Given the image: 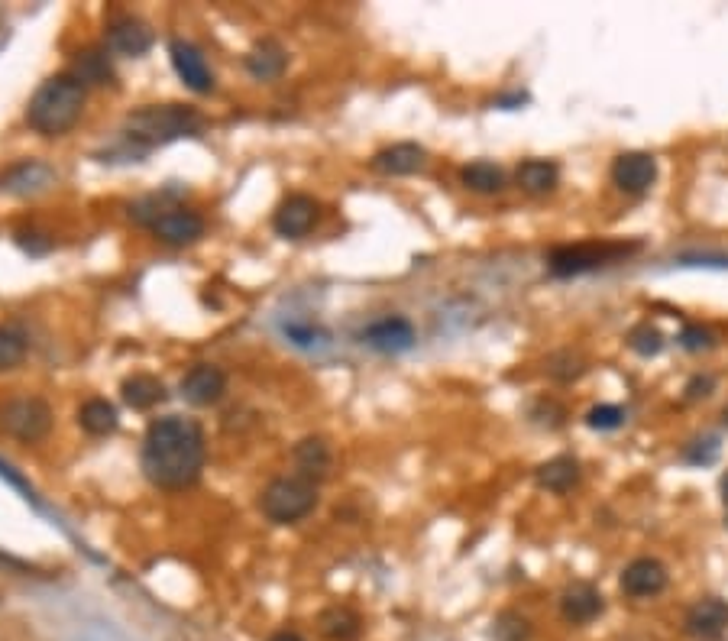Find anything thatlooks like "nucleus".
I'll return each mask as SVG.
<instances>
[{
  "label": "nucleus",
  "mask_w": 728,
  "mask_h": 641,
  "mask_svg": "<svg viewBox=\"0 0 728 641\" xmlns=\"http://www.w3.org/2000/svg\"><path fill=\"white\" fill-rule=\"evenodd\" d=\"M143 473L159 489H185L204 470V431L191 418H159L143 438Z\"/></svg>",
  "instance_id": "f257e3e1"
},
{
  "label": "nucleus",
  "mask_w": 728,
  "mask_h": 641,
  "mask_svg": "<svg viewBox=\"0 0 728 641\" xmlns=\"http://www.w3.org/2000/svg\"><path fill=\"white\" fill-rule=\"evenodd\" d=\"M85 98L88 91L72 72L49 78L26 107V124L39 136H65L85 114Z\"/></svg>",
  "instance_id": "f03ea898"
},
{
  "label": "nucleus",
  "mask_w": 728,
  "mask_h": 641,
  "mask_svg": "<svg viewBox=\"0 0 728 641\" xmlns=\"http://www.w3.org/2000/svg\"><path fill=\"white\" fill-rule=\"evenodd\" d=\"M204 127V117L195 107H182V104H149L133 111L123 124V136L130 143L153 149L162 143L182 140V136H198Z\"/></svg>",
  "instance_id": "7ed1b4c3"
},
{
  "label": "nucleus",
  "mask_w": 728,
  "mask_h": 641,
  "mask_svg": "<svg viewBox=\"0 0 728 641\" xmlns=\"http://www.w3.org/2000/svg\"><path fill=\"white\" fill-rule=\"evenodd\" d=\"M314 506H318V486L301 476H279L259 496V509L276 525H295L311 515Z\"/></svg>",
  "instance_id": "20e7f679"
},
{
  "label": "nucleus",
  "mask_w": 728,
  "mask_h": 641,
  "mask_svg": "<svg viewBox=\"0 0 728 641\" xmlns=\"http://www.w3.org/2000/svg\"><path fill=\"white\" fill-rule=\"evenodd\" d=\"M0 431L23 444L43 441L52 431V408L36 395H17L0 405Z\"/></svg>",
  "instance_id": "39448f33"
},
{
  "label": "nucleus",
  "mask_w": 728,
  "mask_h": 641,
  "mask_svg": "<svg viewBox=\"0 0 728 641\" xmlns=\"http://www.w3.org/2000/svg\"><path fill=\"white\" fill-rule=\"evenodd\" d=\"M146 227L166 247H191L204 237V217L188 208H156Z\"/></svg>",
  "instance_id": "423d86ee"
},
{
  "label": "nucleus",
  "mask_w": 728,
  "mask_h": 641,
  "mask_svg": "<svg viewBox=\"0 0 728 641\" xmlns=\"http://www.w3.org/2000/svg\"><path fill=\"white\" fill-rule=\"evenodd\" d=\"M318 221H321V204L311 195H288L276 208V214H272V227L285 240L308 237L318 227Z\"/></svg>",
  "instance_id": "0eeeda50"
},
{
  "label": "nucleus",
  "mask_w": 728,
  "mask_h": 641,
  "mask_svg": "<svg viewBox=\"0 0 728 641\" xmlns=\"http://www.w3.org/2000/svg\"><path fill=\"white\" fill-rule=\"evenodd\" d=\"M169 59H172L175 75L182 78L185 88H191L195 94H211L214 91V72H211L208 59H204V52L195 43L175 39V43L169 46Z\"/></svg>",
  "instance_id": "6e6552de"
},
{
  "label": "nucleus",
  "mask_w": 728,
  "mask_h": 641,
  "mask_svg": "<svg viewBox=\"0 0 728 641\" xmlns=\"http://www.w3.org/2000/svg\"><path fill=\"white\" fill-rule=\"evenodd\" d=\"M224 392H227V373L221 370V366H214V363H198V366H191V370L182 376L185 402L198 405V408L217 405L224 399Z\"/></svg>",
  "instance_id": "1a4fd4ad"
},
{
  "label": "nucleus",
  "mask_w": 728,
  "mask_h": 641,
  "mask_svg": "<svg viewBox=\"0 0 728 641\" xmlns=\"http://www.w3.org/2000/svg\"><path fill=\"white\" fill-rule=\"evenodd\" d=\"M628 253V247H593V243H580V247H560L551 253V272L554 276H580L602 266L606 259Z\"/></svg>",
  "instance_id": "9d476101"
},
{
  "label": "nucleus",
  "mask_w": 728,
  "mask_h": 641,
  "mask_svg": "<svg viewBox=\"0 0 728 641\" xmlns=\"http://www.w3.org/2000/svg\"><path fill=\"white\" fill-rule=\"evenodd\" d=\"M153 43H156L153 30L136 17H117L111 26H107V49L117 52V56L140 59L153 49Z\"/></svg>",
  "instance_id": "9b49d317"
},
{
  "label": "nucleus",
  "mask_w": 728,
  "mask_h": 641,
  "mask_svg": "<svg viewBox=\"0 0 728 641\" xmlns=\"http://www.w3.org/2000/svg\"><path fill=\"white\" fill-rule=\"evenodd\" d=\"M667 586V567L654 557H638L622 570V590L635 599L657 596Z\"/></svg>",
  "instance_id": "f8f14e48"
},
{
  "label": "nucleus",
  "mask_w": 728,
  "mask_h": 641,
  "mask_svg": "<svg viewBox=\"0 0 728 641\" xmlns=\"http://www.w3.org/2000/svg\"><path fill=\"white\" fill-rule=\"evenodd\" d=\"M654 175H657V166L648 153H625V156H618L615 166H612L615 185L628 195L648 192V188L654 185Z\"/></svg>",
  "instance_id": "ddd939ff"
},
{
  "label": "nucleus",
  "mask_w": 728,
  "mask_h": 641,
  "mask_svg": "<svg viewBox=\"0 0 728 641\" xmlns=\"http://www.w3.org/2000/svg\"><path fill=\"white\" fill-rule=\"evenodd\" d=\"M428 166V153L418 143H395L373 156V169L379 175H415Z\"/></svg>",
  "instance_id": "4468645a"
},
{
  "label": "nucleus",
  "mask_w": 728,
  "mask_h": 641,
  "mask_svg": "<svg viewBox=\"0 0 728 641\" xmlns=\"http://www.w3.org/2000/svg\"><path fill=\"white\" fill-rule=\"evenodd\" d=\"M363 340L379 353H402L415 344V327H411L405 318H382L366 327Z\"/></svg>",
  "instance_id": "2eb2a0df"
},
{
  "label": "nucleus",
  "mask_w": 728,
  "mask_h": 641,
  "mask_svg": "<svg viewBox=\"0 0 728 641\" xmlns=\"http://www.w3.org/2000/svg\"><path fill=\"white\" fill-rule=\"evenodd\" d=\"M728 629V603L722 599H699V603L686 612V632L693 638H719Z\"/></svg>",
  "instance_id": "dca6fc26"
},
{
  "label": "nucleus",
  "mask_w": 728,
  "mask_h": 641,
  "mask_svg": "<svg viewBox=\"0 0 728 641\" xmlns=\"http://www.w3.org/2000/svg\"><path fill=\"white\" fill-rule=\"evenodd\" d=\"M560 612H563V619L573 625L593 622L602 612V593L589 583H573L570 590L560 596Z\"/></svg>",
  "instance_id": "f3484780"
},
{
  "label": "nucleus",
  "mask_w": 728,
  "mask_h": 641,
  "mask_svg": "<svg viewBox=\"0 0 728 641\" xmlns=\"http://www.w3.org/2000/svg\"><path fill=\"white\" fill-rule=\"evenodd\" d=\"M295 476L308 483H318L324 480L327 473H331V447H327L324 438H305L298 447H295Z\"/></svg>",
  "instance_id": "a211bd4d"
},
{
  "label": "nucleus",
  "mask_w": 728,
  "mask_h": 641,
  "mask_svg": "<svg viewBox=\"0 0 728 641\" xmlns=\"http://www.w3.org/2000/svg\"><path fill=\"white\" fill-rule=\"evenodd\" d=\"M120 395L130 408H136V412H149V408H156L162 399H166V386H162V379L153 373H133L123 379Z\"/></svg>",
  "instance_id": "6ab92c4d"
},
{
  "label": "nucleus",
  "mask_w": 728,
  "mask_h": 641,
  "mask_svg": "<svg viewBox=\"0 0 728 641\" xmlns=\"http://www.w3.org/2000/svg\"><path fill=\"white\" fill-rule=\"evenodd\" d=\"M285 65H288V56H285V49L276 43V39H263V43H256L250 49V56H246V72H250L256 81L282 78Z\"/></svg>",
  "instance_id": "aec40b11"
},
{
  "label": "nucleus",
  "mask_w": 728,
  "mask_h": 641,
  "mask_svg": "<svg viewBox=\"0 0 728 641\" xmlns=\"http://www.w3.org/2000/svg\"><path fill=\"white\" fill-rule=\"evenodd\" d=\"M72 75L81 81V85H114V65H111V56H107V49L101 46H91V49H81L75 56V65H72Z\"/></svg>",
  "instance_id": "412c9836"
},
{
  "label": "nucleus",
  "mask_w": 728,
  "mask_h": 641,
  "mask_svg": "<svg viewBox=\"0 0 728 641\" xmlns=\"http://www.w3.org/2000/svg\"><path fill=\"white\" fill-rule=\"evenodd\" d=\"M56 182V172L43 162H23V166L10 169L7 179H4V192H13V195H39L46 192V188Z\"/></svg>",
  "instance_id": "4be33fe9"
},
{
  "label": "nucleus",
  "mask_w": 728,
  "mask_h": 641,
  "mask_svg": "<svg viewBox=\"0 0 728 641\" xmlns=\"http://www.w3.org/2000/svg\"><path fill=\"white\" fill-rule=\"evenodd\" d=\"M560 179V172L554 162H547V159H528V162H521L518 172H515V182L521 192H528V195H547V192H554V185Z\"/></svg>",
  "instance_id": "5701e85b"
},
{
  "label": "nucleus",
  "mask_w": 728,
  "mask_h": 641,
  "mask_svg": "<svg viewBox=\"0 0 728 641\" xmlns=\"http://www.w3.org/2000/svg\"><path fill=\"white\" fill-rule=\"evenodd\" d=\"M78 425L85 428L91 438H107V434L117 431L120 418H117V408L107 399H88L78 408Z\"/></svg>",
  "instance_id": "b1692460"
},
{
  "label": "nucleus",
  "mask_w": 728,
  "mask_h": 641,
  "mask_svg": "<svg viewBox=\"0 0 728 641\" xmlns=\"http://www.w3.org/2000/svg\"><path fill=\"white\" fill-rule=\"evenodd\" d=\"M576 480H580V463L573 457H554L538 470V486L551 489V493H567L576 486Z\"/></svg>",
  "instance_id": "393cba45"
},
{
  "label": "nucleus",
  "mask_w": 728,
  "mask_h": 641,
  "mask_svg": "<svg viewBox=\"0 0 728 641\" xmlns=\"http://www.w3.org/2000/svg\"><path fill=\"white\" fill-rule=\"evenodd\" d=\"M318 629H321L324 638H331V641H353L356 635H360V616L347 606H331V609L321 612Z\"/></svg>",
  "instance_id": "a878e982"
},
{
  "label": "nucleus",
  "mask_w": 728,
  "mask_h": 641,
  "mask_svg": "<svg viewBox=\"0 0 728 641\" xmlns=\"http://www.w3.org/2000/svg\"><path fill=\"white\" fill-rule=\"evenodd\" d=\"M460 179L476 195H499L505 188V175L499 166H492V162H470V166L460 172Z\"/></svg>",
  "instance_id": "bb28decb"
},
{
  "label": "nucleus",
  "mask_w": 728,
  "mask_h": 641,
  "mask_svg": "<svg viewBox=\"0 0 728 641\" xmlns=\"http://www.w3.org/2000/svg\"><path fill=\"white\" fill-rule=\"evenodd\" d=\"M26 360V337L17 327H0V373L17 370Z\"/></svg>",
  "instance_id": "cd10ccee"
},
{
  "label": "nucleus",
  "mask_w": 728,
  "mask_h": 641,
  "mask_svg": "<svg viewBox=\"0 0 728 641\" xmlns=\"http://www.w3.org/2000/svg\"><path fill=\"white\" fill-rule=\"evenodd\" d=\"M628 344H631V350H635V353H641V357H654V353H661L664 337H661V331H657L654 324H638L635 331H631Z\"/></svg>",
  "instance_id": "c85d7f7f"
},
{
  "label": "nucleus",
  "mask_w": 728,
  "mask_h": 641,
  "mask_svg": "<svg viewBox=\"0 0 728 641\" xmlns=\"http://www.w3.org/2000/svg\"><path fill=\"white\" fill-rule=\"evenodd\" d=\"M531 635V625L525 616H518V612H502L496 619V638L499 641H528Z\"/></svg>",
  "instance_id": "c756f323"
},
{
  "label": "nucleus",
  "mask_w": 728,
  "mask_h": 641,
  "mask_svg": "<svg viewBox=\"0 0 728 641\" xmlns=\"http://www.w3.org/2000/svg\"><path fill=\"white\" fill-rule=\"evenodd\" d=\"M586 370L583 366V357H576V353H557V357L547 360V373H551L554 379H563V383H570V379H576Z\"/></svg>",
  "instance_id": "7c9ffc66"
},
{
  "label": "nucleus",
  "mask_w": 728,
  "mask_h": 641,
  "mask_svg": "<svg viewBox=\"0 0 728 641\" xmlns=\"http://www.w3.org/2000/svg\"><path fill=\"white\" fill-rule=\"evenodd\" d=\"M586 421H589V428H596V431H615L625 421V412L618 405H596L593 412L586 415Z\"/></svg>",
  "instance_id": "2f4dec72"
},
{
  "label": "nucleus",
  "mask_w": 728,
  "mask_h": 641,
  "mask_svg": "<svg viewBox=\"0 0 728 641\" xmlns=\"http://www.w3.org/2000/svg\"><path fill=\"white\" fill-rule=\"evenodd\" d=\"M680 347H683V350H690V353L709 350V347H712V334L706 331V327L690 324V327H683V334H680Z\"/></svg>",
  "instance_id": "473e14b6"
},
{
  "label": "nucleus",
  "mask_w": 728,
  "mask_h": 641,
  "mask_svg": "<svg viewBox=\"0 0 728 641\" xmlns=\"http://www.w3.org/2000/svg\"><path fill=\"white\" fill-rule=\"evenodd\" d=\"M709 389H712V379L709 376H696L686 392H690V399H699V395H709Z\"/></svg>",
  "instance_id": "72a5a7b5"
},
{
  "label": "nucleus",
  "mask_w": 728,
  "mask_h": 641,
  "mask_svg": "<svg viewBox=\"0 0 728 641\" xmlns=\"http://www.w3.org/2000/svg\"><path fill=\"white\" fill-rule=\"evenodd\" d=\"M269 641H305V638L295 635V632H276V635H272Z\"/></svg>",
  "instance_id": "f704fd0d"
},
{
  "label": "nucleus",
  "mask_w": 728,
  "mask_h": 641,
  "mask_svg": "<svg viewBox=\"0 0 728 641\" xmlns=\"http://www.w3.org/2000/svg\"><path fill=\"white\" fill-rule=\"evenodd\" d=\"M722 499H725V506H728V473L722 476Z\"/></svg>",
  "instance_id": "c9c22d12"
}]
</instances>
